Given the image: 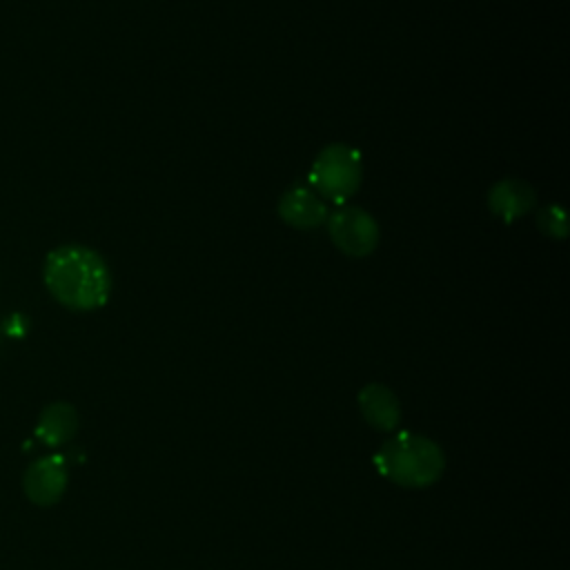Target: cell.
<instances>
[{
	"label": "cell",
	"mask_w": 570,
	"mask_h": 570,
	"mask_svg": "<svg viewBox=\"0 0 570 570\" xmlns=\"http://www.w3.org/2000/svg\"><path fill=\"white\" fill-rule=\"evenodd\" d=\"M45 283L58 303L78 312L102 307L111 292L107 263L98 252L80 245H65L47 256Z\"/></svg>",
	"instance_id": "1"
},
{
	"label": "cell",
	"mask_w": 570,
	"mask_h": 570,
	"mask_svg": "<svg viewBox=\"0 0 570 570\" xmlns=\"http://www.w3.org/2000/svg\"><path fill=\"white\" fill-rule=\"evenodd\" d=\"M374 465L396 485L428 488L443 474L445 456L432 439L414 432H396L376 450Z\"/></svg>",
	"instance_id": "2"
},
{
	"label": "cell",
	"mask_w": 570,
	"mask_h": 570,
	"mask_svg": "<svg viewBox=\"0 0 570 570\" xmlns=\"http://www.w3.org/2000/svg\"><path fill=\"white\" fill-rule=\"evenodd\" d=\"M363 160L358 149L334 142L318 151L309 169V187L323 198L336 205L347 203L361 185Z\"/></svg>",
	"instance_id": "3"
},
{
	"label": "cell",
	"mask_w": 570,
	"mask_h": 570,
	"mask_svg": "<svg viewBox=\"0 0 570 570\" xmlns=\"http://www.w3.org/2000/svg\"><path fill=\"white\" fill-rule=\"evenodd\" d=\"M332 243L352 258H365L379 245V225L372 214L361 207L345 205L327 216Z\"/></svg>",
	"instance_id": "4"
},
{
	"label": "cell",
	"mask_w": 570,
	"mask_h": 570,
	"mask_svg": "<svg viewBox=\"0 0 570 570\" xmlns=\"http://www.w3.org/2000/svg\"><path fill=\"white\" fill-rule=\"evenodd\" d=\"M278 216L296 229H314L327 220V205L312 187L294 185L281 196Z\"/></svg>",
	"instance_id": "5"
},
{
	"label": "cell",
	"mask_w": 570,
	"mask_h": 570,
	"mask_svg": "<svg viewBox=\"0 0 570 570\" xmlns=\"http://www.w3.org/2000/svg\"><path fill=\"white\" fill-rule=\"evenodd\" d=\"M67 485V468L62 456H45L29 465L24 474V492L38 505L56 503Z\"/></svg>",
	"instance_id": "6"
},
{
	"label": "cell",
	"mask_w": 570,
	"mask_h": 570,
	"mask_svg": "<svg viewBox=\"0 0 570 570\" xmlns=\"http://www.w3.org/2000/svg\"><path fill=\"white\" fill-rule=\"evenodd\" d=\"M537 205V194L530 183L521 178H503L497 180L488 191V207L490 212L501 218L503 223H512Z\"/></svg>",
	"instance_id": "7"
},
{
	"label": "cell",
	"mask_w": 570,
	"mask_h": 570,
	"mask_svg": "<svg viewBox=\"0 0 570 570\" xmlns=\"http://www.w3.org/2000/svg\"><path fill=\"white\" fill-rule=\"evenodd\" d=\"M358 407L365 421L383 432H392L399 428L401 421V405L396 394L381 385V383H370L358 392Z\"/></svg>",
	"instance_id": "8"
},
{
	"label": "cell",
	"mask_w": 570,
	"mask_h": 570,
	"mask_svg": "<svg viewBox=\"0 0 570 570\" xmlns=\"http://www.w3.org/2000/svg\"><path fill=\"white\" fill-rule=\"evenodd\" d=\"M76 430H78V414H76L73 405L53 403L40 414L36 434L42 443L56 448V445H62V443L71 441Z\"/></svg>",
	"instance_id": "9"
},
{
	"label": "cell",
	"mask_w": 570,
	"mask_h": 570,
	"mask_svg": "<svg viewBox=\"0 0 570 570\" xmlns=\"http://www.w3.org/2000/svg\"><path fill=\"white\" fill-rule=\"evenodd\" d=\"M537 227L550 238H566L568 234V218L559 203H548L537 212Z\"/></svg>",
	"instance_id": "10"
}]
</instances>
